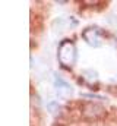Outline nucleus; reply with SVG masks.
<instances>
[{"label": "nucleus", "mask_w": 117, "mask_h": 126, "mask_svg": "<svg viewBox=\"0 0 117 126\" xmlns=\"http://www.w3.org/2000/svg\"><path fill=\"white\" fill-rule=\"evenodd\" d=\"M57 59L60 64L63 66H73L76 62V47L72 41L64 40L60 47H58V53H57Z\"/></svg>", "instance_id": "1"}, {"label": "nucleus", "mask_w": 117, "mask_h": 126, "mask_svg": "<svg viewBox=\"0 0 117 126\" xmlns=\"http://www.w3.org/2000/svg\"><path fill=\"white\" fill-rule=\"evenodd\" d=\"M79 114L87 120H98L105 116V109L98 103L85 101L79 106Z\"/></svg>", "instance_id": "2"}, {"label": "nucleus", "mask_w": 117, "mask_h": 126, "mask_svg": "<svg viewBox=\"0 0 117 126\" xmlns=\"http://www.w3.org/2000/svg\"><path fill=\"white\" fill-rule=\"evenodd\" d=\"M82 37L85 38V41H87L89 46H92V47H98V46H101V34L100 31L97 30V28H87L85 31L82 32Z\"/></svg>", "instance_id": "3"}, {"label": "nucleus", "mask_w": 117, "mask_h": 126, "mask_svg": "<svg viewBox=\"0 0 117 126\" xmlns=\"http://www.w3.org/2000/svg\"><path fill=\"white\" fill-rule=\"evenodd\" d=\"M54 87H56V91H57L58 97H61V98H67V97L72 95V87L64 79L57 76V75L54 78Z\"/></svg>", "instance_id": "4"}]
</instances>
